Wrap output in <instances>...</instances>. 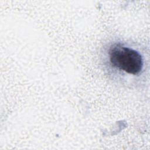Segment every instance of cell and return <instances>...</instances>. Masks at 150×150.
Here are the masks:
<instances>
[{
	"label": "cell",
	"instance_id": "1",
	"mask_svg": "<svg viewBox=\"0 0 150 150\" xmlns=\"http://www.w3.org/2000/svg\"><path fill=\"white\" fill-rule=\"evenodd\" d=\"M109 54L112 66L127 73L135 74L142 69V56L132 49L117 45L110 49Z\"/></svg>",
	"mask_w": 150,
	"mask_h": 150
}]
</instances>
